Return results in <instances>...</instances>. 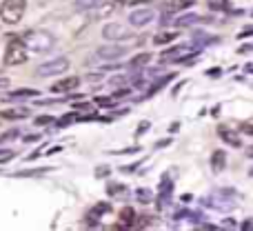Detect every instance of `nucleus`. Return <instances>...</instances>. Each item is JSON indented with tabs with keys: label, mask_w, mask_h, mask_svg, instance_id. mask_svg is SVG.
<instances>
[{
	"label": "nucleus",
	"mask_w": 253,
	"mask_h": 231,
	"mask_svg": "<svg viewBox=\"0 0 253 231\" xmlns=\"http://www.w3.org/2000/svg\"><path fill=\"white\" fill-rule=\"evenodd\" d=\"M111 85H114V87H120V85H126V76H118V78H114V80H111Z\"/></svg>",
	"instance_id": "obj_28"
},
{
	"label": "nucleus",
	"mask_w": 253,
	"mask_h": 231,
	"mask_svg": "<svg viewBox=\"0 0 253 231\" xmlns=\"http://www.w3.org/2000/svg\"><path fill=\"white\" fill-rule=\"evenodd\" d=\"M69 67H71L69 58L60 56V58H53V60H49V62H44V65H40L38 69H36V76H38V78H51V76L65 74Z\"/></svg>",
	"instance_id": "obj_3"
},
{
	"label": "nucleus",
	"mask_w": 253,
	"mask_h": 231,
	"mask_svg": "<svg viewBox=\"0 0 253 231\" xmlns=\"http://www.w3.org/2000/svg\"><path fill=\"white\" fill-rule=\"evenodd\" d=\"M78 85H80L78 76H69V78H62V80H58L56 85H51V87H49V92H51V93H69V92H76V89H78Z\"/></svg>",
	"instance_id": "obj_8"
},
{
	"label": "nucleus",
	"mask_w": 253,
	"mask_h": 231,
	"mask_svg": "<svg viewBox=\"0 0 253 231\" xmlns=\"http://www.w3.org/2000/svg\"><path fill=\"white\" fill-rule=\"evenodd\" d=\"M211 11H229L231 9V2L229 0H207Z\"/></svg>",
	"instance_id": "obj_16"
},
{
	"label": "nucleus",
	"mask_w": 253,
	"mask_h": 231,
	"mask_svg": "<svg viewBox=\"0 0 253 231\" xmlns=\"http://www.w3.org/2000/svg\"><path fill=\"white\" fill-rule=\"evenodd\" d=\"M218 136H220V138H222L227 144H231V147H240V144H242L240 134H238L236 129H231V127H227V125H220V127H218Z\"/></svg>",
	"instance_id": "obj_11"
},
{
	"label": "nucleus",
	"mask_w": 253,
	"mask_h": 231,
	"mask_svg": "<svg viewBox=\"0 0 253 231\" xmlns=\"http://www.w3.org/2000/svg\"><path fill=\"white\" fill-rule=\"evenodd\" d=\"M253 36V27H245L242 31H238V40H245V38H251Z\"/></svg>",
	"instance_id": "obj_24"
},
{
	"label": "nucleus",
	"mask_w": 253,
	"mask_h": 231,
	"mask_svg": "<svg viewBox=\"0 0 253 231\" xmlns=\"http://www.w3.org/2000/svg\"><path fill=\"white\" fill-rule=\"evenodd\" d=\"M111 207L107 205V202H100V205H96V211H93V216H102V214H109Z\"/></svg>",
	"instance_id": "obj_22"
},
{
	"label": "nucleus",
	"mask_w": 253,
	"mask_h": 231,
	"mask_svg": "<svg viewBox=\"0 0 253 231\" xmlns=\"http://www.w3.org/2000/svg\"><path fill=\"white\" fill-rule=\"evenodd\" d=\"M178 38V31H160L153 36V45H169Z\"/></svg>",
	"instance_id": "obj_15"
},
{
	"label": "nucleus",
	"mask_w": 253,
	"mask_h": 231,
	"mask_svg": "<svg viewBox=\"0 0 253 231\" xmlns=\"http://www.w3.org/2000/svg\"><path fill=\"white\" fill-rule=\"evenodd\" d=\"M22 40H25V45H27V47H29V49H34L36 53H42V51H47V49L53 45L51 36H49V34H44V31H27V34L22 36Z\"/></svg>",
	"instance_id": "obj_4"
},
{
	"label": "nucleus",
	"mask_w": 253,
	"mask_h": 231,
	"mask_svg": "<svg viewBox=\"0 0 253 231\" xmlns=\"http://www.w3.org/2000/svg\"><path fill=\"white\" fill-rule=\"evenodd\" d=\"M36 96V89H16L11 92V98H31Z\"/></svg>",
	"instance_id": "obj_21"
},
{
	"label": "nucleus",
	"mask_w": 253,
	"mask_h": 231,
	"mask_svg": "<svg viewBox=\"0 0 253 231\" xmlns=\"http://www.w3.org/2000/svg\"><path fill=\"white\" fill-rule=\"evenodd\" d=\"M144 2H151V0H133V4H144Z\"/></svg>",
	"instance_id": "obj_43"
},
{
	"label": "nucleus",
	"mask_w": 253,
	"mask_h": 231,
	"mask_svg": "<svg viewBox=\"0 0 253 231\" xmlns=\"http://www.w3.org/2000/svg\"><path fill=\"white\" fill-rule=\"evenodd\" d=\"M135 196H138L140 202H149V200H151V193H149V189H138V193H135Z\"/></svg>",
	"instance_id": "obj_23"
},
{
	"label": "nucleus",
	"mask_w": 253,
	"mask_h": 231,
	"mask_svg": "<svg viewBox=\"0 0 253 231\" xmlns=\"http://www.w3.org/2000/svg\"><path fill=\"white\" fill-rule=\"evenodd\" d=\"M133 218H135V214H133V209H123V214H120V223L125 225V229H129L131 227V223H133Z\"/></svg>",
	"instance_id": "obj_19"
},
{
	"label": "nucleus",
	"mask_w": 253,
	"mask_h": 231,
	"mask_svg": "<svg viewBox=\"0 0 253 231\" xmlns=\"http://www.w3.org/2000/svg\"><path fill=\"white\" fill-rule=\"evenodd\" d=\"M175 76L173 74H169V76H165V78H160V80H156V83H153V87L149 89V96H151V93H156V92H160L162 87H165L167 83H169V80H173Z\"/></svg>",
	"instance_id": "obj_20"
},
{
	"label": "nucleus",
	"mask_w": 253,
	"mask_h": 231,
	"mask_svg": "<svg viewBox=\"0 0 253 231\" xmlns=\"http://www.w3.org/2000/svg\"><path fill=\"white\" fill-rule=\"evenodd\" d=\"M9 85H11V80L4 78V76H0V92H2V89H7Z\"/></svg>",
	"instance_id": "obj_33"
},
{
	"label": "nucleus",
	"mask_w": 253,
	"mask_h": 231,
	"mask_svg": "<svg viewBox=\"0 0 253 231\" xmlns=\"http://www.w3.org/2000/svg\"><path fill=\"white\" fill-rule=\"evenodd\" d=\"M200 229H207V231H213V229H218L215 225H211V223H207V225H200Z\"/></svg>",
	"instance_id": "obj_37"
},
{
	"label": "nucleus",
	"mask_w": 253,
	"mask_h": 231,
	"mask_svg": "<svg viewBox=\"0 0 253 231\" xmlns=\"http://www.w3.org/2000/svg\"><path fill=\"white\" fill-rule=\"evenodd\" d=\"M196 22H211V16H200V13H180L173 20L175 27H191Z\"/></svg>",
	"instance_id": "obj_10"
},
{
	"label": "nucleus",
	"mask_w": 253,
	"mask_h": 231,
	"mask_svg": "<svg viewBox=\"0 0 253 231\" xmlns=\"http://www.w3.org/2000/svg\"><path fill=\"white\" fill-rule=\"evenodd\" d=\"M193 7V0H169L165 4V11L167 13H180L184 9H191Z\"/></svg>",
	"instance_id": "obj_12"
},
{
	"label": "nucleus",
	"mask_w": 253,
	"mask_h": 231,
	"mask_svg": "<svg viewBox=\"0 0 253 231\" xmlns=\"http://www.w3.org/2000/svg\"><path fill=\"white\" fill-rule=\"evenodd\" d=\"M240 229H242V231H251V229H253V218H247L245 223L240 225Z\"/></svg>",
	"instance_id": "obj_29"
},
{
	"label": "nucleus",
	"mask_w": 253,
	"mask_h": 231,
	"mask_svg": "<svg viewBox=\"0 0 253 231\" xmlns=\"http://www.w3.org/2000/svg\"><path fill=\"white\" fill-rule=\"evenodd\" d=\"M11 158H13L11 151H0V162H9Z\"/></svg>",
	"instance_id": "obj_32"
},
{
	"label": "nucleus",
	"mask_w": 253,
	"mask_h": 231,
	"mask_svg": "<svg viewBox=\"0 0 253 231\" xmlns=\"http://www.w3.org/2000/svg\"><path fill=\"white\" fill-rule=\"evenodd\" d=\"M53 118L51 116H40V118H36V125H49Z\"/></svg>",
	"instance_id": "obj_27"
},
{
	"label": "nucleus",
	"mask_w": 253,
	"mask_h": 231,
	"mask_svg": "<svg viewBox=\"0 0 253 231\" xmlns=\"http://www.w3.org/2000/svg\"><path fill=\"white\" fill-rule=\"evenodd\" d=\"M102 38L111 40V43H123V40L129 38V31H126V27L120 25V22H107V25L102 27Z\"/></svg>",
	"instance_id": "obj_5"
},
{
	"label": "nucleus",
	"mask_w": 253,
	"mask_h": 231,
	"mask_svg": "<svg viewBox=\"0 0 253 231\" xmlns=\"http://www.w3.org/2000/svg\"><path fill=\"white\" fill-rule=\"evenodd\" d=\"M247 158H251V160H253V144H251V147H247Z\"/></svg>",
	"instance_id": "obj_41"
},
{
	"label": "nucleus",
	"mask_w": 253,
	"mask_h": 231,
	"mask_svg": "<svg viewBox=\"0 0 253 231\" xmlns=\"http://www.w3.org/2000/svg\"><path fill=\"white\" fill-rule=\"evenodd\" d=\"M98 105H100V107H114L116 105V102L114 100H111V98H98Z\"/></svg>",
	"instance_id": "obj_26"
},
{
	"label": "nucleus",
	"mask_w": 253,
	"mask_h": 231,
	"mask_svg": "<svg viewBox=\"0 0 253 231\" xmlns=\"http://www.w3.org/2000/svg\"><path fill=\"white\" fill-rule=\"evenodd\" d=\"M107 174H109V167H100V169H98V176H100V178L107 176Z\"/></svg>",
	"instance_id": "obj_39"
},
{
	"label": "nucleus",
	"mask_w": 253,
	"mask_h": 231,
	"mask_svg": "<svg viewBox=\"0 0 253 231\" xmlns=\"http://www.w3.org/2000/svg\"><path fill=\"white\" fill-rule=\"evenodd\" d=\"M151 58H153V56H151L149 51L138 53V56H133V58L129 60V67H131V69H142V67H147L149 62H151Z\"/></svg>",
	"instance_id": "obj_14"
},
{
	"label": "nucleus",
	"mask_w": 253,
	"mask_h": 231,
	"mask_svg": "<svg viewBox=\"0 0 253 231\" xmlns=\"http://www.w3.org/2000/svg\"><path fill=\"white\" fill-rule=\"evenodd\" d=\"M222 227H224V229H233V227H238V225L233 223V220H224V223H222Z\"/></svg>",
	"instance_id": "obj_35"
},
{
	"label": "nucleus",
	"mask_w": 253,
	"mask_h": 231,
	"mask_svg": "<svg viewBox=\"0 0 253 231\" xmlns=\"http://www.w3.org/2000/svg\"><path fill=\"white\" fill-rule=\"evenodd\" d=\"M29 58V47L25 45L22 38H13L7 43V49H4V65L7 67H16L27 62Z\"/></svg>",
	"instance_id": "obj_1"
},
{
	"label": "nucleus",
	"mask_w": 253,
	"mask_h": 231,
	"mask_svg": "<svg viewBox=\"0 0 253 231\" xmlns=\"http://www.w3.org/2000/svg\"><path fill=\"white\" fill-rule=\"evenodd\" d=\"M249 51H253V43H245L240 49H238V53H249Z\"/></svg>",
	"instance_id": "obj_30"
},
{
	"label": "nucleus",
	"mask_w": 253,
	"mask_h": 231,
	"mask_svg": "<svg viewBox=\"0 0 253 231\" xmlns=\"http://www.w3.org/2000/svg\"><path fill=\"white\" fill-rule=\"evenodd\" d=\"M76 109H91V105H89V102H87V105H84V102H78V105H76Z\"/></svg>",
	"instance_id": "obj_38"
},
{
	"label": "nucleus",
	"mask_w": 253,
	"mask_h": 231,
	"mask_svg": "<svg viewBox=\"0 0 253 231\" xmlns=\"http://www.w3.org/2000/svg\"><path fill=\"white\" fill-rule=\"evenodd\" d=\"M126 53V49L123 45H107V47H100L96 49V58H100V60H118V58H123Z\"/></svg>",
	"instance_id": "obj_7"
},
{
	"label": "nucleus",
	"mask_w": 253,
	"mask_h": 231,
	"mask_svg": "<svg viewBox=\"0 0 253 231\" xmlns=\"http://www.w3.org/2000/svg\"><path fill=\"white\" fill-rule=\"evenodd\" d=\"M27 109H2L0 118H7V120H16V118H25Z\"/></svg>",
	"instance_id": "obj_17"
},
{
	"label": "nucleus",
	"mask_w": 253,
	"mask_h": 231,
	"mask_svg": "<svg viewBox=\"0 0 253 231\" xmlns=\"http://www.w3.org/2000/svg\"><path fill=\"white\" fill-rule=\"evenodd\" d=\"M240 131H242V134H247V136H253V125H249V122H242Z\"/></svg>",
	"instance_id": "obj_25"
},
{
	"label": "nucleus",
	"mask_w": 253,
	"mask_h": 231,
	"mask_svg": "<svg viewBox=\"0 0 253 231\" xmlns=\"http://www.w3.org/2000/svg\"><path fill=\"white\" fill-rule=\"evenodd\" d=\"M27 0H2L0 4V20L4 25H18L25 16Z\"/></svg>",
	"instance_id": "obj_2"
},
{
	"label": "nucleus",
	"mask_w": 253,
	"mask_h": 231,
	"mask_svg": "<svg viewBox=\"0 0 253 231\" xmlns=\"http://www.w3.org/2000/svg\"><path fill=\"white\" fill-rule=\"evenodd\" d=\"M189 51H191V49L184 47V45L171 47V49H167V51H162V53H160V62H180Z\"/></svg>",
	"instance_id": "obj_9"
},
{
	"label": "nucleus",
	"mask_w": 253,
	"mask_h": 231,
	"mask_svg": "<svg viewBox=\"0 0 253 231\" xmlns=\"http://www.w3.org/2000/svg\"><path fill=\"white\" fill-rule=\"evenodd\" d=\"M224 167H227V153L218 149V151L211 153V169H213V174H220Z\"/></svg>",
	"instance_id": "obj_13"
},
{
	"label": "nucleus",
	"mask_w": 253,
	"mask_h": 231,
	"mask_svg": "<svg viewBox=\"0 0 253 231\" xmlns=\"http://www.w3.org/2000/svg\"><path fill=\"white\" fill-rule=\"evenodd\" d=\"M147 129H149V122H142V125L138 127V136H140V134H144Z\"/></svg>",
	"instance_id": "obj_36"
},
{
	"label": "nucleus",
	"mask_w": 253,
	"mask_h": 231,
	"mask_svg": "<svg viewBox=\"0 0 253 231\" xmlns=\"http://www.w3.org/2000/svg\"><path fill=\"white\" fill-rule=\"evenodd\" d=\"M102 4V0H78V2H76V7L80 9V11H84V9H98Z\"/></svg>",
	"instance_id": "obj_18"
},
{
	"label": "nucleus",
	"mask_w": 253,
	"mask_h": 231,
	"mask_svg": "<svg viewBox=\"0 0 253 231\" xmlns=\"http://www.w3.org/2000/svg\"><path fill=\"white\" fill-rule=\"evenodd\" d=\"M38 140H40L38 134H31V136H27V138H25V142H38Z\"/></svg>",
	"instance_id": "obj_34"
},
{
	"label": "nucleus",
	"mask_w": 253,
	"mask_h": 231,
	"mask_svg": "<svg viewBox=\"0 0 253 231\" xmlns=\"http://www.w3.org/2000/svg\"><path fill=\"white\" fill-rule=\"evenodd\" d=\"M120 191H125V187H120V185H111V187H109V193H111V196H118Z\"/></svg>",
	"instance_id": "obj_31"
},
{
	"label": "nucleus",
	"mask_w": 253,
	"mask_h": 231,
	"mask_svg": "<svg viewBox=\"0 0 253 231\" xmlns=\"http://www.w3.org/2000/svg\"><path fill=\"white\" fill-rule=\"evenodd\" d=\"M116 4H133V0H114Z\"/></svg>",
	"instance_id": "obj_40"
},
{
	"label": "nucleus",
	"mask_w": 253,
	"mask_h": 231,
	"mask_svg": "<svg viewBox=\"0 0 253 231\" xmlns=\"http://www.w3.org/2000/svg\"><path fill=\"white\" fill-rule=\"evenodd\" d=\"M245 71H247V74H253V62H249V65H245Z\"/></svg>",
	"instance_id": "obj_42"
},
{
	"label": "nucleus",
	"mask_w": 253,
	"mask_h": 231,
	"mask_svg": "<svg viewBox=\"0 0 253 231\" xmlns=\"http://www.w3.org/2000/svg\"><path fill=\"white\" fill-rule=\"evenodd\" d=\"M153 20H156V11L153 9H135V11L129 13V22L133 27H147Z\"/></svg>",
	"instance_id": "obj_6"
}]
</instances>
